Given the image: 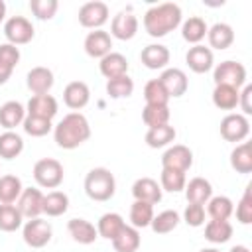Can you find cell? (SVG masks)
<instances>
[{"instance_id": "6da1fadb", "label": "cell", "mask_w": 252, "mask_h": 252, "mask_svg": "<svg viewBox=\"0 0 252 252\" xmlns=\"http://www.w3.org/2000/svg\"><path fill=\"white\" fill-rule=\"evenodd\" d=\"M91 138L89 120L79 112H69L55 126V142L63 150H75Z\"/></svg>"}, {"instance_id": "7a4b0ae2", "label": "cell", "mask_w": 252, "mask_h": 252, "mask_svg": "<svg viewBox=\"0 0 252 252\" xmlns=\"http://www.w3.org/2000/svg\"><path fill=\"white\" fill-rule=\"evenodd\" d=\"M181 24V8L173 2H163L150 8L144 16V28L152 37H163Z\"/></svg>"}, {"instance_id": "3957f363", "label": "cell", "mask_w": 252, "mask_h": 252, "mask_svg": "<svg viewBox=\"0 0 252 252\" xmlns=\"http://www.w3.org/2000/svg\"><path fill=\"white\" fill-rule=\"evenodd\" d=\"M116 191V179L106 167H94L85 177V193L93 201H108Z\"/></svg>"}, {"instance_id": "277c9868", "label": "cell", "mask_w": 252, "mask_h": 252, "mask_svg": "<svg viewBox=\"0 0 252 252\" xmlns=\"http://www.w3.org/2000/svg\"><path fill=\"white\" fill-rule=\"evenodd\" d=\"M33 179L39 187L55 189L63 181V165L53 158H43L33 165Z\"/></svg>"}, {"instance_id": "5b68a950", "label": "cell", "mask_w": 252, "mask_h": 252, "mask_svg": "<svg viewBox=\"0 0 252 252\" xmlns=\"http://www.w3.org/2000/svg\"><path fill=\"white\" fill-rule=\"evenodd\" d=\"M53 236L51 224L43 219H30L24 226V242L32 248H43Z\"/></svg>"}, {"instance_id": "8992f818", "label": "cell", "mask_w": 252, "mask_h": 252, "mask_svg": "<svg viewBox=\"0 0 252 252\" xmlns=\"http://www.w3.org/2000/svg\"><path fill=\"white\" fill-rule=\"evenodd\" d=\"M246 81V69L238 61H222L215 69V83L217 85H228L232 89H240Z\"/></svg>"}, {"instance_id": "52a82bcc", "label": "cell", "mask_w": 252, "mask_h": 252, "mask_svg": "<svg viewBox=\"0 0 252 252\" xmlns=\"http://www.w3.org/2000/svg\"><path fill=\"white\" fill-rule=\"evenodd\" d=\"M4 35L12 45H22L33 39V26L24 16H14L4 26Z\"/></svg>"}, {"instance_id": "ba28073f", "label": "cell", "mask_w": 252, "mask_h": 252, "mask_svg": "<svg viewBox=\"0 0 252 252\" xmlns=\"http://www.w3.org/2000/svg\"><path fill=\"white\" fill-rule=\"evenodd\" d=\"M161 165L163 169H175L185 173L193 165V152L183 144H175L161 156Z\"/></svg>"}, {"instance_id": "9c48e42d", "label": "cell", "mask_w": 252, "mask_h": 252, "mask_svg": "<svg viewBox=\"0 0 252 252\" xmlns=\"http://www.w3.org/2000/svg\"><path fill=\"white\" fill-rule=\"evenodd\" d=\"M250 132L248 118L244 114H228L220 122V136L226 142H242Z\"/></svg>"}, {"instance_id": "30bf717a", "label": "cell", "mask_w": 252, "mask_h": 252, "mask_svg": "<svg viewBox=\"0 0 252 252\" xmlns=\"http://www.w3.org/2000/svg\"><path fill=\"white\" fill-rule=\"evenodd\" d=\"M108 20V6L104 2H87L79 10V24L83 28H100Z\"/></svg>"}, {"instance_id": "8fae6325", "label": "cell", "mask_w": 252, "mask_h": 252, "mask_svg": "<svg viewBox=\"0 0 252 252\" xmlns=\"http://www.w3.org/2000/svg\"><path fill=\"white\" fill-rule=\"evenodd\" d=\"M43 209V195L39 189H24L20 199H18V211L22 217L26 219H37L39 213Z\"/></svg>"}, {"instance_id": "7c38bea8", "label": "cell", "mask_w": 252, "mask_h": 252, "mask_svg": "<svg viewBox=\"0 0 252 252\" xmlns=\"http://www.w3.org/2000/svg\"><path fill=\"white\" fill-rule=\"evenodd\" d=\"M132 195L136 201H144L150 205H156L161 201V187L152 177H140L132 185Z\"/></svg>"}, {"instance_id": "4fadbf2b", "label": "cell", "mask_w": 252, "mask_h": 252, "mask_svg": "<svg viewBox=\"0 0 252 252\" xmlns=\"http://www.w3.org/2000/svg\"><path fill=\"white\" fill-rule=\"evenodd\" d=\"M159 83L163 85L165 93L169 94V98H177L181 94H185L189 83H187V75L181 69H165L159 77Z\"/></svg>"}, {"instance_id": "5bb4252c", "label": "cell", "mask_w": 252, "mask_h": 252, "mask_svg": "<svg viewBox=\"0 0 252 252\" xmlns=\"http://www.w3.org/2000/svg\"><path fill=\"white\" fill-rule=\"evenodd\" d=\"M89 96H91L89 87H87V83H83V81H71V83L65 87V91H63V102H65L71 110H81V108H85L87 102H89Z\"/></svg>"}, {"instance_id": "9a60e30c", "label": "cell", "mask_w": 252, "mask_h": 252, "mask_svg": "<svg viewBox=\"0 0 252 252\" xmlns=\"http://www.w3.org/2000/svg\"><path fill=\"white\" fill-rule=\"evenodd\" d=\"M57 114V100L51 94H33L28 102V116L51 120Z\"/></svg>"}, {"instance_id": "2e32d148", "label": "cell", "mask_w": 252, "mask_h": 252, "mask_svg": "<svg viewBox=\"0 0 252 252\" xmlns=\"http://www.w3.org/2000/svg\"><path fill=\"white\" fill-rule=\"evenodd\" d=\"M110 32L114 37L126 41V39H132L138 32V18L130 12H120L114 16L112 20V26H110Z\"/></svg>"}, {"instance_id": "e0dca14e", "label": "cell", "mask_w": 252, "mask_h": 252, "mask_svg": "<svg viewBox=\"0 0 252 252\" xmlns=\"http://www.w3.org/2000/svg\"><path fill=\"white\" fill-rule=\"evenodd\" d=\"M110 47H112V39L106 32L102 30H96V32H91L87 37H85V51L87 55L91 57H96V59H102L104 55L110 53Z\"/></svg>"}, {"instance_id": "ac0fdd59", "label": "cell", "mask_w": 252, "mask_h": 252, "mask_svg": "<svg viewBox=\"0 0 252 252\" xmlns=\"http://www.w3.org/2000/svg\"><path fill=\"white\" fill-rule=\"evenodd\" d=\"M53 73L51 69L47 67H33L30 73H28V89L33 93V94H47L53 87Z\"/></svg>"}, {"instance_id": "d6986e66", "label": "cell", "mask_w": 252, "mask_h": 252, "mask_svg": "<svg viewBox=\"0 0 252 252\" xmlns=\"http://www.w3.org/2000/svg\"><path fill=\"white\" fill-rule=\"evenodd\" d=\"M185 61L189 65L191 71L195 73H207L213 67V51L205 45H195L187 51Z\"/></svg>"}, {"instance_id": "ffe728a7", "label": "cell", "mask_w": 252, "mask_h": 252, "mask_svg": "<svg viewBox=\"0 0 252 252\" xmlns=\"http://www.w3.org/2000/svg\"><path fill=\"white\" fill-rule=\"evenodd\" d=\"M211 195H213V185L203 177H195L185 185V197L193 205H205L211 199Z\"/></svg>"}, {"instance_id": "44dd1931", "label": "cell", "mask_w": 252, "mask_h": 252, "mask_svg": "<svg viewBox=\"0 0 252 252\" xmlns=\"http://www.w3.org/2000/svg\"><path fill=\"white\" fill-rule=\"evenodd\" d=\"M67 230L73 236V240L79 242V244H93L98 236L96 228L85 219H71L67 222Z\"/></svg>"}, {"instance_id": "7402d4cb", "label": "cell", "mask_w": 252, "mask_h": 252, "mask_svg": "<svg viewBox=\"0 0 252 252\" xmlns=\"http://www.w3.org/2000/svg\"><path fill=\"white\" fill-rule=\"evenodd\" d=\"M98 67H100V73L110 81V79H116V77L126 75V71H128V59L124 55H120V53H108V55H104L100 59Z\"/></svg>"}, {"instance_id": "603a6c76", "label": "cell", "mask_w": 252, "mask_h": 252, "mask_svg": "<svg viewBox=\"0 0 252 252\" xmlns=\"http://www.w3.org/2000/svg\"><path fill=\"white\" fill-rule=\"evenodd\" d=\"M140 59L148 69H163L169 63V51L165 45H148L142 49Z\"/></svg>"}, {"instance_id": "cb8c5ba5", "label": "cell", "mask_w": 252, "mask_h": 252, "mask_svg": "<svg viewBox=\"0 0 252 252\" xmlns=\"http://www.w3.org/2000/svg\"><path fill=\"white\" fill-rule=\"evenodd\" d=\"M230 165L236 173H250L252 171V142L238 144L230 154Z\"/></svg>"}, {"instance_id": "d4e9b609", "label": "cell", "mask_w": 252, "mask_h": 252, "mask_svg": "<svg viewBox=\"0 0 252 252\" xmlns=\"http://www.w3.org/2000/svg\"><path fill=\"white\" fill-rule=\"evenodd\" d=\"M207 35H209V43L211 47L215 49H228L234 41V32L228 24H215L211 30H207Z\"/></svg>"}, {"instance_id": "484cf974", "label": "cell", "mask_w": 252, "mask_h": 252, "mask_svg": "<svg viewBox=\"0 0 252 252\" xmlns=\"http://www.w3.org/2000/svg\"><path fill=\"white\" fill-rule=\"evenodd\" d=\"M238 89H232L228 85H217L213 91V102L220 110H232L238 106Z\"/></svg>"}, {"instance_id": "4316f807", "label": "cell", "mask_w": 252, "mask_h": 252, "mask_svg": "<svg viewBox=\"0 0 252 252\" xmlns=\"http://www.w3.org/2000/svg\"><path fill=\"white\" fill-rule=\"evenodd\" d=\"M124 219L118 215V213H106L98 219V226H96V232L106 238V240H112L118 236V232L124 228Z\"/></svg>"}, {"instance_id": "83f0119b", "label": "cell", "mask_w": 252, "mask_h": 252, "mask_svg": "<svg viewBox=\"0 0 252 252\" xmlns=\"http://www.w3.org/2000/svg\"><path fill=\"white\" fill-rule=\"evenodd\" d=\"M112 248L116 252H136L140 248V232L134 226H124L116 238H112Z\"/></svg>"}, {"instance_id": "f1b7e54d", "label": "cell", "mask_w": 252, "mask_h": 252, "mask_svg": "<svg viewBox=\"0 0 252 252\" xmlns=\"http://www.w3.org/2000/svg\"><path fill=\"white\" fill-rule=\"evenodd\" d=\"M24 187L20 177L16 175H2L0 177V203L2 205H12L14 201L20 199Z\"/></svg>"}, {"instance_id": "f546056e", "label": "cell", "mask_w": 252, "mask_h": 252, "mask_svg": "<svg viewBox=\"0 0 252 252\" xmlns=\"http://www.w3.org/2000/svg\"><path fill=\"white\" fill-rule=\"evenodd\" d=\"M142 120L150 128L165 126L169 122V108L167 104H146L142 110Z\"/></svg>"}, {"instance_id": "4dcf8cb0", "label": "cell", "mask_w": 252, "mask_h": 252, "mask_svg": "<svg viewBox=\"0 0 252 252\" xmlns=\"http://www.w3.org/2000/svg\"><path fill=\"white\" fill-rule=\"evenodd\" d=\"M232 236V224L228 220H209L205 226V238L213 244L228 242Z\"/></svg>"}, {"instance_id": "1f68e13d", "label": "cell", "mask_w": 252, "mask_h": 252, "mask_svg": "<svg viewBox=\"0 0 252 252\" xmlns=\"http://www.w3.org/2000/svg\"><path fill=\"white\" fill-rule=\"evenodd\" d=\"M69 209V197L61 191H51L43 195V213L47 217H61Z\"/></svg>"}, {"instance_id": "d6a6232c", "label": "cell", "mask_w": 252, "mask_h": 252, "mask_svg": "<svg viewBox=\"0 0 252 252\" xmlns=\"http://www.w3.org/2000/svg\"><path fill=\"white\" fill-rule=\"evenodd\" d=\"M22 122H24V106L20 102L10 100V102H4L0 106V126L10 130Z\"/></svg>"}, {"instance_id": "836d02e7", "label": "cell", "mask_w": 252, "mask_h": 252, "mask_svg": "<svg viewBox=\"0 0 252 252\" xmlns=\"http://www.w3.org/2000/svg\"><path fill=\"white\" fill-rule=\"evenodd\" d=\"M177 132L173 126L165 124V126H158V128H150L146 134V144L150 148H163L167 144H171L175 140Z\"/></svg>"}, {"instance_id": "e575fe53", "label": "cell", "mask_w": 252, "mask_h": 252, "mask_svg": "<svg viewBox=\"0 0 252 252\" xmlns=\"http://www.w3.org/2000/svg\"><path fill=\"white\" fill-rule=\"evenodd\" d=\"M24 150V140L14 134V132H4L0 136V158L4 159H14L22 154Z\"/></svg>"}, {"instance_id": "d590c367", "label": "cell", "mask_w": 252, "mask_h": 252, "mask_svg": "<svg viewBox=\"0 0 252 252\" xmlns=\"http://www.w3.org/2000/svg\"><path fill=\"white\" fill-rule=\"evenodd\" d=\"M152 219H154V207L144 201H134V205L130 207V220H132L134 228L150 226Z\"/></svg>"}, {"instance_id": "8d00e7d4", "label": "cell", "mask_w": 252, "mask_h": 252, "mask_svg": "<svg viewBox=\"0 0 252 252\" xmlns=\"http://www.w3.org/2000/svg\"><path fill=\"white\" fill-rule=\"evenodd\" d=\"M22 215L14 205H0V230L14 232L22 226Z\"/></svg>"}, {"instance_id": "74e56055", "label": "cell", "mask_w": 252, "mask_h": 252, "mask_svg": "<svg viewBox=\"0 0 252 252\" xmlns=\"http://www.w3.org/2000/svg\"><path fill=\"white\" fill-rule=\"evenodd\" d=\"M183 39L185 41H189V43H199L203 37H205V33H207V24H205V20L203 18H199V16H193V18H189L185 24H183Z\"/></svg>"}, {"instance_id": "f35d334b", "label": "cell", "mask_w": 252, "mask_h": 252, "mask_svg": "<svg viewBox=\"0 0 252 252\" xmlns=\"http://www.w3.org/2000/svg\"><path fill=\"white\" fill-rule=\"evenodd\" d=\"M132 91H134V81L128 75L110 79L106 83V94L110 98H126V96L132 94Z\"/></svg>"}, {"instance_id": "ab89813d", "label": "cell", "mask_w": 252, "mask_h": 252, "mask_svg": "<svg viewBox=\"0 0 252 252\" xmlns=\"http://www.w3.org/2000/svg\"><path fill=\"white\" fill-rule=\"evenodd\" d=\"M177 224H179V215L175 211H163L158 217H154L150 222V226L156 234H167L173 228H177Z\"/></svg>"}, {"instance_id": "60d3db41", "label": "cell", "mask_w": 252, "mask_h": 252, "mask_svg": "<svg viewBox=\"0 0 252 252\" xmlns=\"http://www.w3.org/2000/svg\"><path fill=\"white\" fill-rule=\"evenodd\" d=\"M207 213L213 220H228V217L232 215V201L228 197H213L209 199Z\"/></svg>"}, {"instance_id": "b9f144b4", "label": "cell", "mask_w": 252, "mask_h": 252, "mask_svg": "<svg viewBox=\"0 0 252 252\" xmlns=\"http://www.w3.org/2000/svg\"><path fill=\"white\" fill-rule=\"evenodd\" d=\"M144 98H146V104H167L169 94L165 93L159 79H152L144 87Z\"/></svg>"}, {"instance_id": "7bdbcfd3", "label": "cell", "mask_w": 252, "mask_h": 252, "mask_svg": "<svg viewBox=\"0 0 252 252\" xmlns=\"http://www.w3.org/2000/svg\"><path fill=\"white\" fill-rule=\"evenodd\" d=\"M22 124H24V130L35 138H41V136L49 134V130H51V120L37 118V116H26Z\"/></svg>"}, {"instance_id": "ee69618b", "label": "cell", "mask_w": 252, "mask_h": 252, "mask_svg": "<svg viewBox=\"0 0 252 252\" xmlns=\"http://www.w3.org/2000/svg\"><path fill=\"white\" fill-rule=\"evenodd\" d=\"M161 187L171 193L185 189V173L175 171V169H163L161 171Z\"/></svg>"}, {"instance_id": "f6af8a7d", "label": "cell", "mask_w": 252, "mask_h": 252, "mask_svg": "<svg viewBox=\"0 0 252 252\" xmlns=\"http://www.w3.org/2000/svg\"><path fill=\"white\" fill-rule=\"evenodd\" d=\"M30 10L37 20H51L57 12V0H32Z\"/></svg>"}, {"instance_id": "bcb514c9", "label": "cell", "mask_w": 252, "mask_h": 252, "mask_svg": "<svg viewBox=\"0 0 252 252\" xmlns=\"http://www.w3.org/2000/svg\"><path fill=\"white\" fill-rule=\"evenodd\" d=\"M236 219L242 224H250L252 222V185L246 187L238 207H236Z\"/></svg>"}, {"instance_id": "7dc6e473", "label": "cell", "mask_w": 252, "mask_h": 252, "mask_svg": "<svg viewBox=\"0 0 252 252\" xmlns=\"http://www.w3.org/2000/svg\"><path fill=\"white\" fill-rule=\"evenodd\" d=\"M183 217H185V222L189 226H201L205 222V209H203V205L189 203L187 209H185V213H183Z\"/></svg>"}, {"instance_id": "c3c4849f", "label": "cell", "mask_w": 252, "mask_h": 252, "mask_svg": "<svg viewBox=\"0 0 252 252\" xmlns=\"http://www.w3.org/2000/svg\"><path fill=\"white\" fill-rule=\"evenodd\" d=\"M18 61H20V49L16 45H12V43L0 45V63L14 69L18 65Z\"/></svg>"}, {"instance_id": "681fc988", "label": "cell", "mask_w": 252, "mask_h": 252, "mask_svg": "<svg viewBox=\"0 0 252 252\" xmlns=\"http://www.w3.org/2000/svg\"><path fill=\"white\" fill-rule=\"evenodd\" d=\"M250 98H252V87L248 85L242 93H240V96H238V104L242 106V112L244 114H252V104H250Z\"/></svg>"}, {"instance_id": "f907efd6", "label": "cell", "mask_w": 252, "mask_h": 252, "mask_svg": "<svg viewBox=\"0 0 252 252\" xmlns=\"http://www.w3.org/2000/svg\"><path fill=\"white\" fill-rule=\"evenodd\" d=\"M12 67H8V65H4V63H0V85H4V83H8V79H10V75H12Z\"/></svg>"}, {"instance_id": "816d5d0a", "label": "cell", "mask_w": 252, "mask_h": 252, "mask_svg": "<svg viewBox=\"0 0 252 252\" xmlns=\"http://www.w3.org/2000/svg\"><path fill=\"white\" fill-rule=\"evenodd\" d=\"M4 16H6V4L0 0V22L4 20Z\"/></svg>"}, {"instance_id": "f5cc1de1", "label": "cell", "mask_w": 252, "mask_h": 252, "mask_svg": "<svg viewBox=\"0 0 252 252\" xmlns=\"http://www.w3.org/2000/svg\"><path fill=\"white\" fill-rule=\"evenodd\" d=\"M230 252H250V250H248L246 246H234V248H232Z\"/></svg>"}, {"instance_id": "db71d44e", "label": "cell", "mask_w": 252, "mask_h": 252, "mask_svg": "<svg viewBox=\"0 0 252 252\" xmlns=\"http://www.w3.org/2000/svg\"><path fill=\"white\" fill-rule=\"evenodd\" d=\"M201 252H219V250H215V248H205V250H201Z\"/></svg>"}]
</instances>
